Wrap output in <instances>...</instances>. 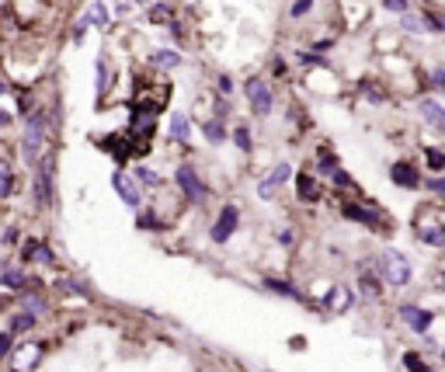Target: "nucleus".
I'll list each match as a JSON object with an SVG mask.
<instances>
[{"instance_id": "a19ab883", "label": "nucleus", "mask_w": 445, "mask_h": 372, "mask_svg": "<svg viewBox=\"0 0 445 372\" xmlns=\"http://www.w3.org/2000/svg\"><path fill=\"white\" fill-rule=\"evenodd\" d=\"M431 191H438V195H445V178H438V181H431Z\"/></svg>"}, {"instance_id": "2f4dec72", "label": "nucleus", "mask_w": 445, "mask_h": 372, "mask_svg": "<svg viewBox=\"0 0 445 372\" xmlns=\"http://www.w3.org/2000/svg\"><path fill=\"white\" fill-rule=\"evenodd\" d=\"M383 8L393 14H407V0H383Z\"/></svg>"}, {"instance_id": "cd10ccee", "label": "nucleus", "mask_w": 445, "mask_h": 372, "mask_svg": "<svg viewBox=\"0 0 445 372\" xmlns=\"http://www.w3.org/2000/svg\"><path fill=\"white\" fill-rule=\"evenodd\" d=\"M139 226L143 230H163V223L153 216V212H139Z\"/></svg>"}, {"instance_id": "72a5a7b5", "label": "nucleus", "mask_w": 445, "mask_h": 372, "mask_svg": "<svg viewBox=\"0 0 445 372\" xmlns=\"http://www.w3.org/2000/svg\"><path fill=\"white\" fill-rule=\"evenodd\" d=\"M233 139H237V146H240V150H251V132H247L244 126L233 132Z\"/></svg>"}, {"instance_id": "393cba45", "label": "nucleus", "mask_w": 445, "mask_h": 372, "mask_svg": "<svg viewBox=\"0 0 445 372\" xmlns=\"http://www.w3.org/2000/svg\"><path fill=\"white\" fill-rule=\"evenodd\" d=\"M4 286H8V289H21V286H25V275H21L18 268H4Z\"/></svg>"}, {"instance_id": "f03ea898", "label": "nucleus", "mask_w": 445, "mask_h": 372, "mask_svg": "<svg viewBox=\"0 0 445 372\" xmlns=\"http://www.w3.org/2000/svg\"><path fill=\"white\" fill-rule=\"evenodd\" d=\"M383 279L389 286H407L411 282V261L400 251H383Z\"/></svg>"}, {"instance_id": "6ab92c4d", "label": "nucleus", "mask_w": 445, "mask_h": 372, "mask_svg": "<svg viewBox=\"0 0 445 372\" xmlns=\"http://www.w3.org/2000/svg\"><path fill=\"white\" fill-rule=\"evenodd\" d=\"M171 139H174V143H185V139H188V119H185V115H174V122H171Z\"/></svg>"}, {"instance_id": "dca6fc26", "label": "nucleus", "mask_w": 445, "mask_h": 372, "mask_svg": "<svg viewBox=\"0 0 445 372\" xmlns=\"http://www.w3.org/2000/svg\"><path fill=\"white\" fill-rule=\"evenodd\" d=\"M296 188H299V198H303V202H317V198H320V188H317V181H313V178H306V174H299Z\"/></svg>"}, {"instance_id": "aec40b11", "label": "nucleus", "mask_w": 445, "mask_h": 372, "mask_svg": "<svg viewBox=\"0 0 445 372\" xmlns=\"http://www.w3.org/2000/svg\"><path fill=\"white\" fill-rule=\"evenodd\" d=\"M14 191V178H11V164H0V195L11 198Z\"/></svg>"}, {"instance_id": "79ce46f5", "label": "nucleus", "mask_w": 445, "mask_h": 372, "mask_svg": "<svg viewBox=\"0 0 445 372\" xmlns=\"http://www.w3.org/2000/svg\"><path fill=\"white\" fill-rule=\"evenodd\" d=\"M442 286H445V279H442Z\"/></svg>"}, {"instance_id": "e433bc0d", "label": "nucleus", "mask_w": 445, "mask_h": 372, "mask_svg": "<svg viewBox=\"0 0 445 372\" xmlns=\"http://www.w3.org/2000/svg\"><path fill=\"white\" fill-rule=\"evenodd\" d=\"M362 286H365V292H369V296H376V292H379V286H376V279H372V275H362Z\"/></svg>"}, {"instance_id": "39448f33", "label": "nucleus", "mask_w": 445, "mask_h": 372, "mask_svg": "<svg viewBox=\"0 0 445 372\" xmlns=\"http://www.w3.org/2000/svg\"><path fill=\"white\" fill-rule=\"evenodd\" d=\"M237 220H240V212H237L233 205H227V209L219 212L216 226H212V240H216V244H227V240L233 237V230H237Z\"/></svg>"}, {"instance_id": "4468645a", "label": "nucleus", "mask_w": 445, "mask_h": 372, "mask_svg": "<svg viewBox=\"0 0 445 372\" xmlns=\"http://www.w3.org/2000/svg\"><path fill=\"white\" fill-rule=\"evenodd\" d=\"M348 303H352V296H348V289H341V286H334V289L327 292V299H323L327 310H348Z\"/></svg>"}, {"instance_id": "7c9ffc66", "label": "nucleus", "mask_w": 445, "mask_h": 372, "mask_svg": "<svg viewBox=\"0 0 445 372\" xmlns=\"http://www.w3.org/2000/svg\"><path fill=\"white\" fill-rule=\"evenodd\" d=\"M268 289H275V292H282V296H299L293 286H286V282H278V279H268Z\"/></svg>"}, {"instance_id": "9d476101", "label": "nucleus", "mask_w": 445, "mask_h": 372, "mask_svg": "<svg viewBox=\"0 0 445 372\" xmlns=\"http://www.w3.org/2000/svg\"><path fill=\"white\" fill-rule=\"evenodd\" d=\"M111 188L119 191V198H122L126 205H139V188H136V185H133L126 174H119V171L111 174Z\"/></svg>"}, {"instance_id": "20e7f679", "label": "nucleus", "mask_w": 445, "mask_h": 372, "mask_svg": "<svg viewBox=\"0 0 445 372\" xmlns=\"http://www.w3.org/2000/svg\"><path fill=\"white\" fill-rule=\"evenodd\" d=\"M38 358H42V345H38V341H28V345H21V348L11 355V369H14V372H32V369L38 365Z\"/></svg>"}, {"instance_id": "c85d7f7f", "label": "nucleus", "mask_w": 445, "mask_h": 372, "mask_svg": "<svg viewBox=\"0 0 445 372\" xmlns=\"http://www.w3.org/2000/svg\"><path fill=\"white\" fill-rule=\"evenodd\" d=\"M11 348H14V334H11V331H4V334H0V355H4V358H8V355H14Z\"/></svg>"}, {"instance_id": "a211bd4d", "label": "nucleus", "mask_w": 445, "mask_h": 372, "mask_svg": "<svg viewBox=\"0 0 445 372\" xmlns=\"http://www.w3.org/2000/svg\"><path fill=\"white\" fill-rule=\"evenodd\" d=\"M181 63V56L178 52H171V49H157L153 52V67H167V70H174Z\"/></svg>"}, {"instance_id": "58836bf2", "label": "nucleus", "mask_w": 445, "mask_h": 372, "mask_svg": "<svg viewBox=\"0 0 445 372\" xmlns=\"http://www.w3.org/2000/svg\"><path fill=\"white\" fill-rule=\"evenodd\" d=\"M299 63H303V67H306V63H313V67H327L320 56H299Z\"/></svg>"}, {"instance_id": "4c0bfd02", "label": "nucleus", "mask_w": 445, "mask_h": 372, "mask_svg": "<svg viewBox=\"0 0 445 372\" xmlns=\"http://www.w3.org/2000/svg\"><path fill=\"white\" fill-rule=\"evenodd\" d=\"M219 91H223V94H230V91H233V84H230V77H227V73L219 77Z\"/></svg>"}, {"instance_id": "f257e3e1", "label": "nucleus", "mask_w": 445, "mask_h": 372, "mask_svg": "<svg viewBox=\"0 0 445 372\" xmlns=\"http://www.w3.org/2000/svg\"><path fill=\"white\" fill-rule=\"evenodd\" d=\"M45 119L42 115H32L28 119V132H25V143H21V153L28 164H42L45 161Z\"/></svg>"}, {"instance_id": "f704fd0d", "label": "nucleus", "mask_w": 445, "mask_h": 372, "mask_svg": "<svg viewBox=\"0 0 445 372\" xmlns=\"http://www.w3.org/2000/svg\"><path fill=\"white\" fill-rule=\"evenodd\" d=\"M310 8H313V0H296V4H293V18H303Z\"/></svg>"}, {"instance_id": "f8f14e48", "label": "nucleus", "mask_w": 445, "mask_h": 372, "mask_svg": "<svg viewBox=\"0 0 445 372\" xmlns=\"http://www.w3.org/2000/svg\"><path fill=\"white\" fill-rule=\"evenodd\" d=\"M389 178H393L400 188H418V185H421V174H418L411 164H393V171H389Z\"/></svg>"}, {"instance_id": "a878e982", "label": "nucleus", "mask_w": 445, "mask_h": 372, "mask_svg": "<svg viewBox=\"0 0 445 372\" xmlns=\"http://www.w3.org/2000/svg\"><path fill=\"white\" fill-rule=\"evenodd\" d=\"M104 18H108V14H104V8H101V4H94V8L87 11L84 25H104Z\"/></svg>"}, {"instance_id": "9b49d317", "label": "nucleus", "mask_w": 445, "mask_h": 372, "mask_svg": "<svg viewBox=\"0 0 445 372\" xmlns=\"http://www.w3.org/2000/svg\"><path fill=\"white\" fill-rule=\"evenodd\" d=\"M289 178H293V167H289V164H278V167L271 171V178L261 181V198H271V191H275L278 185H286Z\"/></svg>"}, {"instance_id": "423d86ee", "label": "nucleus", "mask_w": 445, "mask_h": 372, "mask_svg": "<svg viewBox=\"0 0 445 372\" xmlns=\"http://www.w3.org/2000/svg\"><path fill=\"white\" fill-rule=\"evenodd\" d=\"M247 101H251V108L258 115H268L271 112V87L264 80H251L247 84Z\"/></svg>"}, {"instance_id": "1a4fd4ad", "label": "nucleus", "mask_w": 445, "mask_h": 372, "mask_svg": "<svg viewBox=\"0 0 445 372\" xmlns=\"http://www.w3.org/2000/svg\"><path fill=\"white\" fill-rule=\"evenodd\" d=\"M418 112L424 115V122L431 126V129H438V132H445V108L438 101H431V97H424V101H418Z\"/></svg>"}, {"instance_id": "f3484780", "label": "nucleus", "mask_w": 445, "mask_h": 372, "mask_svg": "<svg viewBox=\"0 0 445 372\" xmlns=\"http://www.w3.org/2000/svg\"><path fill=\"white\" fill-rule=\"evenodd\" d=\"M32 327H35V313H18L14 321L8 324V331H11V334H28Z\"/></svg>"}, {"instance_id": "7ed1b4c3", "label": "nucleus", "mask_w": 445, "mask_h": 372, "mask_svg": "<svg viewBox=\"0 0 445 372\" xmlns=\"http://www.w3.org/2000/svg\"><path fill=\"white\" fill-rule=\"evenodd\" d=\"M178 185L185 188V195L192 198V202H205L209 198V191H205V185H202V178L195 174V167H178Z\"/></svg>"}, {"instance_id": "b1692460", "label": "nucleus", "mask_w": 445, "mask_h": 372, "mask_svg": "<svg viewBox=\"0 0 445 372\" xmlns=\"http://www.w3.org/2000/svg\"><path fill=\"white\" fill-rule=\"evenodd\" d=\"M25 310H32V313H45V299L38 296V292H25Z\"/></svg>"}, {"instance_id": "6e6552de", "label": "nucleus", "mask_w": 445, "mask_h": 372, "mask_svg": "<svg viewBox=\"0 0 445 372\" xmlns=\"http://www.w3.org/2000/svg\"><path fill=\"white\" fill-rule=\"evenodd\" d=\"M400 316L407 321V327L418 331V334H424V331L431 327V310H421V306H400Z\"/></svg>"}, {"instance_id": "473e14b6", "label": "nucleus", "mask_w": 445, "mask_h": 372, "mask_svg": "<svg viewBox=\"0 0 445 372\" xmlns=\"http://www.w3.org/2000/svg\"><path fill=\"white\" fill-rule=\"evenodd\" d=\"M167 18H171V8H167V4H157L150 11V21H167Z\"/></svg>"}, {"instance_id": "0eeeda50", "label": "nucleus", "mask_w": 445, "mask_h": 372, "mask_svg": "<svg viewBox=\"0 0 445 372\" xmlns=\"http://www.w3.org/2000/svg\"><path fill=\"white\" fill-rule=\"evenodd\" d=\"M49 178H52V156L45 153V161L38 164V171H35V191H38V205H49L52 202V185H49Z\"/></svg>"}, {"instance_id": "c9c22d12", "label": "nucleus", "mask_w": 445, "mask_h": 372, "mask_svg": "<svg viewBox=\"0 0 445 372\" xmlns=\"http://www.w3.org/2000/svg\"><path fill=\"white\" fill-rule=\"evenodd\" d=\"M330 178H334V181H338L341 188H352V178H348V174H345L341 167H334V171H330Z\"/></svg>"}, {"instance_id": "ea45409f", "label": "nucleus", "mask_w": 445, "mask_h": 372, "mask_svg": "<svg viewBox=\"0 0 445 372\" xmlns=\"http://www.w3.org/2000/svg\"><path fill=\"white\" fill-rule=\"evenodd\" d=\"M139 178H143L146 185H157V174H150V167H139Z\"/></svg>"}, {"instance_id": "ddd939ff", "label": "nucleus", "mask_w": 445, "mask_h": 372, "mask_svg": "<svg viewBox=\"0 0 445 372\" xmlns=\"http://www.w3.org/2000/svg\"><path fill=\"white\" fill-rule=\"evenodd\" d=\"M345 216L355 220V223H365V226H372V230H379V223H383L376 212H369V209H362V205H345Z\"/></svg>"}, {"instance_id": "5701e85b", "label": "nucleus", "mask_w": 445, "mask_h": 372, "mask_svg": "<svg viewBox=\"0 0 445 372\" xmlns=\"http://www.w3.org/2000/svg\"><path fill=\"white\" fill-rule=\"evenodd\" d=\"M25 254H28V257H35V261H42V264H49V261H52L49 247H42V244H25Z\"/></svg>"}, {"instance_id": "2eb2a0df", "label": "nucleus", "mask_w": 445, "mask_h": 372, "mask_svg": "<svg viewBox=\"0 0 445 372\" xmlns=\"http://www.w3.org/2000/svg\"><path fill=\"white\" fill-rule=\"evenodd\" d=\"M418 240H424V244H435V247H445V226H435V223H428V226H421V230H418Z\"/></svg>"}, {"instance_id": "4be33fe9", "label": "nucleus", "mask_w": 445, "mask_h": 372, "mask_svg": "<svg viewBox=\"0 0 445 372\" xmlns=\"http://www.w3.org/2000/svg\"><path fill=\"white\" fill-rule=\"evenodd\" d=\"M424 161H428V167L442 171V167H445V150H435V146H428V150H424Z\"/></svg>"}, {"instance_id": "bb28decb", "label": "nucleus", "mask_w": 445, "mask_h": 372, "mask_svg": "<svg viewBox=\"0 0 445 372\" xmlns=\"http://www.w3.org/2000/svg\"><path fill=\"white\" fill-rule=\"evenodd\" d=\"M205 136H209L212 143H223V122H219V119L205 122Z\"/></svg>"}, {"instance_id": "412c9836", "label": "nucleus", "mask_w": 445, "mask_h": 372, "mask_svg": "<svg viewBox=\"0 0 445 372\" xmlns=\"http://www.w3.org/2000/svg\"><path fill=\"white\" fill-rule=\"evenodd\" d=\"M404 28L418 35V32H424V28H431V25H428V18H424V14H404Z\"/></svg>"}, {"instance_id": "c756f323", "label": "nucleus", "mask_w": 445, "mask_h": 372, "mask_svg": "<svg viewBox=\"0 0 445 372\" xmlns=\"http://www.w3.org/2000/svg\"><path fill=\"white\" fill-rule=\"evenodd\" d=\"M404 365H407L411 372H428V369H424V362H421V355H414V351H411V355H404Z\"/></svg>"}]
</instances>
